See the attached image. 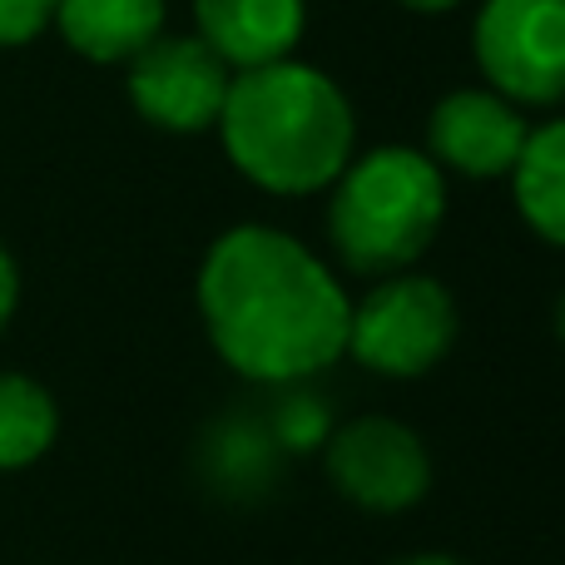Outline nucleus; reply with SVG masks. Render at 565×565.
Returning <instances> with one entry per match:
<instances>
[{
  "label": "nucleus",
  "instance_id": "obj_1",
  "mask_svg": "<svg viewBox=\"0 0 565 565\" xmlns=\"http://www.w3.org/2000/svg\"><path fill=\"white\" fill-rule=\"evenodd\" d=\"M199 318L224 367L258 387H302L348 358L352 298L302 238L238 224L199 264Z\"/></svg>",
  "mask_w": 565,
  "mask_h": 565
},
{
  "label": "nucleus",
  "instance_id": "obj_2",
  "mask_svg": "<svg viewBox=\"0 0 565 565\" xmlns=\"http://www.w3.org/2000/svg\"><path fill=\"white\" fill-rule=\"evenodd\" d=\"M214 129L224 139L228 164L274 199L322 194L358 154L352 99L332 75L292 55L234 70Z\"/></svg>",
  "mask_w": 565,
  "mask_h": 565
},
{
  "label": "nucleus",
  "instance_id": "obj_3",
  "mask_svg": "<svg viewBox=\"0 0 565 565\" xmlns=\"http://www.w3.org/2000/svg\"><path fill=\"white\" fill-rule=\"evenodd\" d=\"M447 218V174L427 149L377 145L352 154L328 189V244L358 278L417 268Z\"/></svg>",
  "mask_w": 565,
  "mask_h": 565
},
{
  "label": "nucleus",
  "instance_id": "obj_4",
  "mask_svg": "<svg viewBox=\"0 0 565 565\" xmlns=\"http://www.w3.org/2000/svg\"><path fill=\"white\" fill-rule=\"evenodd\" d=\"M461 332L457 298L441 278L402 268L372 278V288L352 302L348 358L387 382H417L451 358Z\"/></svg>",
  "mask_w": 565,
  "mask_h": 565
},
{
  "label": "nucleus",
  "instance_id": "obj_5",
  "mask_svg": "<svg viewBox=\"0 0 565 565\" xmlns=\"http://www.w3.org/2000/svg\"><path fill=\"white\" fill-rule=\"evenodd\" d=\"M471 55L487 89L511 105H565V0H481Z\"/></svg>",
  "mask_w": 565,
  "mask_h": 565
},
{
  "label": "nucleus",
  "instance_id": "obj_6",
  "mask_svg": "<svg viewBox=\"0 0 565 565\" xmlns=\"http://www.w3.org/2000/svg\"><path fill=\"white\" fill-rule=\"evenodd\" d=\"M322 471L342 501L372 516L412 511L431 491V451L422 431L382 412H362L332 427L322 441Z\"/></svg>",
  "mask_w": 565,
  "mask_h": 565
},
{
  "label": "nucleus",
  "instance_id": "obj_7",
  "mask_svg": "<svg viewBox=\"0 0 565 565\" xmlns=\"http://www.w3.org/2000/svg\"><path fill=\"white\" fill-rule=\"evenodd\" d=\"M234 70L199 35H154L125 60V95L145 125L164 135H204L218 125Z\"/></svg>",
  "mask_w": 565,
  "mask_h": 565
},
{
  "label": "nucleus",
  "instance_id": "obj_8",
  "mask_svg": "<svg viewBox=\"0 0 565 565\" xmlns=\"http://www.w3.org/2000/svg\"><path fill=\"white\" fill-rule=\"evenodd\" d=\"M531 135V119L521 105L501 99L497 89H451L427 115V154L441 174L461 179H507L521 145Z\"/></svg>",
  "mask_w": 565,
  "mask_h": 565
},
{
  "label": "nucleus",
  "instance_id": "obj_9",
  "mask_svg": "<svg viewBox=\"0 0 565 565\" xmlns=\"http://www.w3.org/2000/svg\"><path fill=\"white\" fill-rule=\"evenodd\" d=\"M308 30V0H194V35L228 70L288 60Z\"/></svg>",
  "mask_w": 565,
  "mask_h": 565
},
{
  "label": "nucleus",
  "instance_id": "obj_10",
  "mask_svg": "<svg viewBox=\"0 0 565 565\" xmlns=\"http://www.w3.org/2000/svg\"><path fill=\"white\" fill-rule=\"evenodd\" d=\"M164 0H55V20L75 55L95 65H125L154 35H164Z\"/></svg>",
  "mask_w": 565,
  "mask_h": 565
},
{
  "label": "nucleus",
  "instance_id": "obj_11",
  "mask_svg": "<svg viewBox=\"0 0 565 565\" xmlns=\"http://www.w3.org/2000/svg\"><path fill=\"white\" fill-rule=\"evenodd\" d=\"M516 214L541 244L565 248V119L531 125L516 164H511Z\"/></svg>",
  "mask_w": 565,
  "mask_h": 565
},
{
  "label": "nucleus",
  "instance_id": "obj_12",
  "mask_svg": "<svg viewBox=\"0 0 565 565\" xmlns=\"http://www.w3.org/2000/svg\"><path fill=\"white\" fill-rule=\"evenodd\" d=\"M60 402L25 372H0V471H25L55 447Z\"/></svg>",
  "mask_w": 565,
  "mask_h": 565
},
{
  "label": "nucleus",
  "instance_id": "obj_13",
  "mask_svg": "<svg viewBox=\"0 0 565 565\" xmlns=\"http://www.w3.org/2000/svg\"><path fill=\"white\" fill-rule=\"evenodd\" d=\"M55 20V0H0V50L40 40Z\"/></svg>",
  "mask_w": 565,
  "mask_h": 565
},
{
  "label": "nucleus",
  "instance_id": "obj_14",
  "mask_svg": "<svg viewBox=\"0 0 565 565\" xmlns=\"http://www.w3.org/2000/svg\"><path fill=\"white\" fill-rule=\"evenodd\" d=\"M15 308H20V268H15V258H10V248L0 244V332L10 328Z\"/></svg>",
  "mask_w": 565,
  "mask_h": 565
},
{
  "label": "nucleus",
  "instance_id": "obj_15",
  "mask_svg": "<svg viewBox=\"0 0 565 565\" xmlns=\"http://www.w3.org/2000/svg\"><path fill=\"white\" fill-rule=\"evenodd\" d=\"M387 565H467L461 556H447V551H412V556H397Z\"/></svg>",
  "mask_w": 565,
  "mask_h": 565
},
{
  "label": "nucleus",
  "instance_id": "obj_16",
  "mask_svg": "<svg viewBox=\"0 0 565 565\" xmlns=\"http://www.w3.org/2000/svg\"><path fill=\"white\" fill-rule=\"evenodd\" d=\"M397 6L417 10V15H441V10H457L461 0H397Z\"/></svg>",
  "mask_w": 565,
  "mask_h": 565
},
{
  "label": "nucleus",
  "instance_id": "obj_17",
  "mask_svg": "<svg viewBox=\"0 0 565 565\" xmlns=\"http://www.w3.org/2000/svg\"><path fill=\"white\" fill-rule=\"evenodd\" d=\"M551 322H556V338H561V348H565V288H561V298H556V312H551Z\"/></svg>",
  "mask_w": 565,
  "mask_h": 565
}]
</instances>
